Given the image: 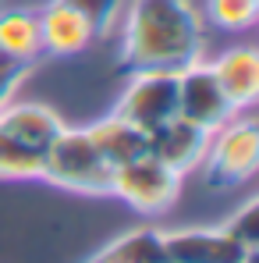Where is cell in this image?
Segmentation results:
<instances>
[{
	"label": "cell",
	"instance_id": "9c48e42d",
	"mask_svg": "<svg viewBox=\"0 0 259 263\" xmlns=\"http://www.w3.org/2000/svg\"><path fill=\"white\" fill-rule=\"evenodd\" d=\"M39 18V40L43 50L53 57H71V53H82L96 32L89 25V18L71 4V0H50L43 11H36Z\"/></svg>",
	"mask_w": 259,
	"mask_h": 263
},
{
	"label": "cell",
	"instance_id": "8fae6325",
	"mask_svg": "<svg viewBox=\"0 0 259 263\" xmlns=\"http://www.w3.org/2000/svg\"><path fill=\"white\" fill-rule=\"evenodd\" d=\"M0 128L11 139H18V142H25V146L43 153L46 146L64 132V121L46 103H4L0 107Z\"/></svg>",
	"mask_w": 259,
	"mask_h": 263
},
{
	"label": "cell",
	"instance_id": "4fadbf2b",
	"mask_svg": "<svg viewBox=\"0 0 259 263\" xmlns=\"http://www.w3.org/2000/svg\"><path fill=\"white\" fill-rule=\"evenodd\" d=\"M86 132H89V139L96 142V149L103 153V160H107L110 167H121V164H128V160H135V157L146 153V132L135 128L125 118H117V114L92 121Z\"/></svg>",
	"mask_w": 259,
	"mask_h": 263
},
{
	"label": "cell",
	"instance_id": "5bb4252c",
	"mask_svg": "<svg viewBox=\"0 0 259 263\" xmlns=\"http://www.w3.org/2000/svg\"><path fill=\"white\" fill-rule=\"evenodd\" d=\"M0 53L18 61V64H32L43 53V40H39V18L36 11L25 7H0Z\"/></svg>",
	"mask_w": 259,
	"mask_h": 263
},
{
	"label": "cell",
	"instance_id": "ba28073f",
	"mask_svg": "<svg viewBox=\"0 0 259 263\" xmlns=\"http://www.w3.org/2000/svg\"><path fill=\"white\" fill-rule=\"evenodd\" d=\"M167 263H242L252 249H242L224 228H177L164 231Z\"/></svg>",
	"mask_w": 259,
	"mask_h": 263
},
{
	"label": "cell",
	"instance_id": "ffe728a7",
	"mask_svg": "<svg viewBox=\"0 0 259 263\" xmlns=\"http://www.w3.org/2000/svg\"><path fill=\"white\" fill-rule=\"evenodd\" d=\"M0 7H4V0H0Z\"/></svg>",
	"mask_w": 259,
	"mask_h": 263
},
{
	"label": "cell",
	"instance_id": "52a82bcc",
	"mask_svg": "<svg viewBox=\"0 0 259 263\" xmlns=\"http://www.w3.org/2000/svg\"><path fill=\"white\" fill-rule=\"evenodd\" d=\"M210 135L213 132L199 128L185 118L174 114L171 121H164L160 128H153L146 135V153L156 157L164 167H171L174 175H192L203 167L206 160V149H210Z\"/></svg>",
	"mask_w": 259,
	"mask_h": 263
},
{
	"label": "cell",
	"instance_id": "6da1fadb",
	"mask_svg": "<svg viewBox=\"0 0 259 263\" xmlns=\"http://www.w3.org/2000/svg\"><path fill=\"white\" fill-rule=\"evenodd\" d=\"M121 25L125 71H181L203 57L206 36L192 0H128Z\"/></svg>",
	"mask_w": 259,
	"mask_h": 263
},
{
	"label": "cell",
	"instance_id": "7a4b0ae2",
	"mask_svg": "<svg viewBox=\"0 0 259 263\" xmlns=\"http://www.w3.org/2000/svg\"><path fill=\"white\" fill-rule=\"evenodd\" d=\"M50 185L82 192V196H110L114 167L103 160L86 128H68L43 149V175Z\"/></svg>",
	"mask_w": 259,
	"mask_h": 263
},
{
	"label": "cell",
	"instance_id": "5b68a950",
	"mask_svg": "<svg viewBox=\"0 0 259 263\" xmlns=\"http://www.w3.org/2000/svg\"><path fill=\"white\" fill-rule=\"evenodd\" d=\"M114 114L149 135L177 114V75L174 71H135Z\"/></svg>",
	"mask_w": 259,
	"mask_h": 263
},
{
	"label": "cell",
	"instance_id": "9a60e30c",
	"mask_svg": "<svg viewBox=\"0 0 259 263\" xmlns=\"http://www.w3.org/2000/svg\"><path fill=\"white\" fill-rule=\"evenodd\" d=\"M43 175V153L11 139L0 128V178L7 181H25V178H39Z\"/></svg>",
	"mask_w": 259,
	"mask_h": 263
},
{
	"label": "cell",
	"instance_id": "3957f363",
	"mask_svg": "<svg viewBox=\"0 0 259 263\" xmlns=\"http://www.w3.org/2000/svg\"><path fill=\"white\" fill-rule=\"evenodd\" d=\"M259 167V128L249 114H234L227 125L210 135L203 175L213 189L245 185Z\"/></svg>",
	"mask_w": 259,
	"mask_h": 263
},
{
	"label": "cell",
	"instance_id": "8992f818",
	"mask_svg": "<svg viewBox=\"0 0 259 263\" xmlns=\"http://www.w3.org/2000/svg\"><path fill=\"white\" fill-rule=\"evenodd\" d=\"M238 110L224 96L210 61L199 57V61H192L188 68L177 71V118H185V121H192V125H199L206 132H216Z\"/></svg>",
	"mask_w": 259,
	"mask_h": 263
},
{
	"label": "cell",
	"instance_id": "e0dca14e",
	"mask_svg": "<svg viewBox=\"0 0 259 263\" xmlns=\"http://www.w3.org/2000/svg\"><path fill=\"white\" fill-rule=\"evenodd\" d=\"M220 228H224L242 249H259V199L242 203Z\"/></svg>",
	"mask_w": 259,
	"mask_h": 263
},
{
	"label": "cell",
	"instance_id": "ac0fdd59",
	"mask_svg": "<svg viewBox=\"0 0 259 263\" xmlns=\"http://www.w3.org/2000/svg\"><path fill=\"white\" fill-rule=\"evenodd\" d=\"M71 4L89 18V25H92L96 36H110V29L117 25V18L128 7V0H71Z\"/></svg>",
	"mask_w": 259,
	"mask_h": 263
},
{
	"label": "cell",
	"instance_id": "30bf717a",
	"mask_svg": "<svg viewBox=\"0 0 259 263\" xmlns=\"http://www.w3.org/2000/svg\"><path fill=\"white\" fill-rule=\"evenodd\" d=\"M210 68H213L224 96L231 100V107L238 114H245L249 107H256V100H259V53L252 46H231V50H224L216 61H210Z\"/></svg>",
	"mask_w": 259,
	"mask_h": 263
},
{
	"label": "cell",
	"instance_id": "277c9868",
	"mask_svg": "<svg viewBox=\"0 0 259 263\" xmlns=\"http://www.w3.org/2000/svg\"><path fill=\"white\" fill-rule=\"evenodd\" d=\"M177 192H181V175H174L171 167H164L149 153L135 157L128 164H121V167H114L110 196L125 199L131 210H138V214L156 217V214L171 210Z\"/></svg>",
	"mask_w": 259,
	"mask_h": 263
},
{
	"label": "cell",
	"instance_id": "7c38bea8",
	"mask_svg": "<svg viewBox=\"0 0 259 263\" xmlns=\"http://www.w3.org/2000/svg\"><path fill=\"white\" fill-rule=\"evenodd\" d=\"M86 263H167V246L160 228H131L125 235L110 238L99 253H92Z\"/></svg>",
	"mask_w": 259,
	"mask_h": 263
},
{
	"label": "cell",
	"instance_id": "2e32d148",
	"mask_svg": "<svg viewBox=\"0 0 259 263\" xmlns=\"http://www.w3.org/2000/svg\"><path fill=\"white\" fill-rule=\"evenodd\" d=\"M259 0H206V18L224 32H242L256 22Z\"/></svg>",
	"mask_w": 259,
	"mask_h": 263
},
{
	"label": "cell",
	"instance_id": "d6986e66",
	"mask_svg": "<svg viewBox=\"0 0 259 263\" xmlns=\"http://www.w3.org/2000/svg\"><path fill=\"white\" fill-rule=\"evenodd\" d=\"M29 71H32V64H25V68H0V107L11 103L14 89L29 79Z\"/></svg>",
	"mask_w": 259,
	"mask_h": 263
}]
</instances>
